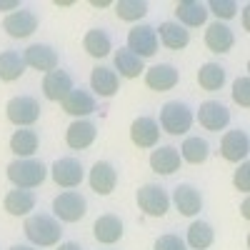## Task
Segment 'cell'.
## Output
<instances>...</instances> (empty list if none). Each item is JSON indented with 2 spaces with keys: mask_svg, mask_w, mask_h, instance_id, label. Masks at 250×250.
Returning a JSON list of instances; mask_svg holds the SVG:
<instances>
[{
  "mask_svg": "<svg viewBox=\"0 0 250 250\" xmlns=\"http://www.w3.org/2000/svg\"><path fill=\"white\" fill-rule=\"evenodd\" d=\"M5 175L15 188H20V190H33V188L45 183L48 168L35 158H18L5 168Z\"/></svg>",
  "mask_w": 250,
  "mask_h": 250,
  "instance_id": "6da1fadb",
  "label": "cell"
},
{
  "mask_svg": "<svg viewBox=\"0 0 250 250\" xmlns=\"http://www.w3.org/2000/svg\"><path fill=\"white\" fill-rule=\"evenodd\" d=\"M23 233L38 248H53V245L60 243L62 228H60V223L53 215H43V213H40V215H28L25 218Z\"/></svg>",
  "mask_w": 250,
  "mask_h": 250,
  "instance_id": "7a4b0ae2",
  "label": "cell"
},
{
  "mask_svg": "<svg viewBox=\"0 0 250 250\" xmlns=\"http://www.w3.org/2000/svg\"><path fill=\"white\" fill-rule=\"evenodd\" d=\"M193 110L180 100H170L165 103L163 110H160V128L168 133V135H183L193 128Z\"/></svg>",
  "mask_w": 250,
  "mask_h": 250,
  "instance_id": "3957f363",
  "label": "cell"
},
{
  "mask_svg": "<svg viewBox=\"0 0 250 250\" xmlns=\"http://www.w3.org/2000/svg\"><path fill=\"white\" fill-rule=\"evenodd\" d=\"M135 203H138L140 210L145 215H150V218H163L170 210V195L165 193V188H160L155 183H148V185L138 188Z\"/></svg>",
  "mask_w": 250,
  "mask_h": 250,
  "instance_id": "277c9868",
  "label": "cell"
},
{
  "mask_svg": "<svg viewBox=\"0 0 250 250\" xmlns=\"http://www.w3.org/2000/svg\"><path fill=\"white\" fill-rule=\"evenodd\" d=\"M5 118L18 128H30L40 118V103L33 95H15L5 105Z\"/></svg>",
  "mask_w": 250,
  "mask_h": 250,
  "instance_id": "5b68a950",
  "label": "cell"
},
{
  "mask_svg": "<svg viewBox=\"0 0 250 250\" xmlns=\"http://www.w3.org/2000/svg\"><path fill=\"white\" fill-rule=\"evenodd\" d=\"M53 213H55V218L60 223H78V220L85 218L88 203H85V198H83L80 193L65 190V193H60L53 200Z\"/></svg>",
  "mask_w": 250,
  "mask_h": 250,
  "instance_id": "8992f818",
  "label": "cell"
},
{
  "mask_svg": "<svg viewBox=\"0 0 250 250\" xmlns=\"http://www.w3.org/2000/svg\"><path fill=\"white\" fill-rule=\"evenodd\" d=\"M48 173H50V178L55 180V185L65 188V190H73V188H78V185L83 183V178H85V170H83L80 160H75V158H58Z\"/></svg>",
  "mask_w": 250,
  "mask_h": 250,
  "instance_id": "52a82bcc",
  "label": "cell"
},
{
  "mask_svg": "<svg viewBox=\"0 0 250 250\" xmlns=\"http://www.w3.org/2000/svg\"><path fill=\"white\" fill-rule=\"evenodd\" d=\"M158 35H155V28L153 25H135L130 33H128V50L135 53L140 60L145 58H153L158 53Z\"/></svg>",
  "mask_w": 250,
  "mask_h": 250,
  "instance_id": "ba28073f",
  "label": "cell"
},
{
  "mask_svg": "<svg viewBox=\"0 0 250 250\" xmlns=\"http://www.w3.org/2000/svg\"><path fill=\"white\" fill-rule=\"evenodd\" d=\"M158 138H160V125H158L155 118L140 115V118H135L130 123V140H133L135 148H143V150L155 148Z\"/></svg>",
  "mask_w": 250,
  "mask_h": 250,
  "instance_id": "9c48e42d",
  "label": "cell"
},
{
  "mask_svg": "<svg viewBox=\"0 0 250 250\" xmlns=\"http://www.w3.org/2000/svg\"><path fill=\"white\" fill-rule=\"evenodd\" d=\"M198 123L203 125L205 130H210V133L225 130L228 123H230V110H228L223 103H218V100H205V103H200V108H198Z\"/></svg>",
  "mask_w": 250,
  "mask_h": 250,
  "instance_id": "30bf717a",
  "label": "cell"
},
{
  "mask_svg": "<svg viewBox=\"0 0 250 250\" xmlns=\"http://www.w3.org/2000/svg\"><path fill=\"white\" fill-rule=\"evenodd\" d=\"M220 155L228 163H243L250 155V138L245 130H228L220 140Z\"/></svg>",
  "mask_w": 250,
  "mask_h": 250,
  "instance_id": "8fae6325",
  "label": "cell"
},
{
  "mask_svg": "<svg viewBox=\"0 0 250 250\" xmlns=\"http://www.w3.org/2000/svg\"><path fill=\"white\" fill-rule=\"evenodd\" d=\"M38 23H40V20H38L35 13H30V10H15V13L3 18V30L10 38H15V40H25V38H30L38 30Z\"/></svg>",
  "mask_w": 250,
  "mask_h": 250,
  "instance_id": "7c38bea8",
  "label": "cell"
},
{
  "mask_svg": "<svg viewBox=\"0 0 250 250\" xmlns=\"http://www.w3.org/2000/svg\"><path fill=\"white\" fill-rule=\"evenodd\" d=\"M98 138V128H95V123L88 120V118H78L68 125V130H65V143H68V148L73 150H85L90 148V145L95 143Z\"/></svg>",
  "mask_w": 250,
  "mask_h": 250,
  "instance_id": "4fadbf2b",
  "label": "cell"
},
{
  "mask_svg": "<svg viewBox=\"0 0 250 250\" xmlns=\"http://www.w3.org/2000/svg\"><path fill=\"white\" fill-rule=\"evenodd\" d=\"M170 203L178 208V213L185 215V218H195L203 210V195H200L198 188H193L190 183H180L173 190Z\"/></svg>",
  "mask_w": 250,
  "mask_h": 250,
  "instance_id": "5bb4252c",
  "label": "cell"
},
{
  "mask_svg": "<svg viewBox=\"0 0 250 250\" xmlns=\"http://www.w3.org/2000/svg\"><path fill=\"white\" fill-rule=\"evenodd\" d=\"M88 183H90V190L98 193V195H110L118 185V170L108 160H98L93 168H90V175H88Z\"/></svg>",
  "mask_w": 250,
  "mask_h": 250,
  "instance_id": "9a60e30c",
  "label": "cell"
},
{
  "mask_svg": "<svg viewBox=\"0 0 250 250\" xmlns=\"http://www.w3.org/2000/svg\"><path fill=\"white\" fill-rule=\"evenodd\" d=\"M23 60H25V68H33L38 73H50L58 68V53L45 43H33L30 48H25Z\"/></svg>",
  "mask_w": 250,
  "mask_h": 250,
  "instance_id": "2e32d148",
  "label": "cell"
},
{
  "mask_svg": "<svg viewBox=\"0 0 250 250\" xmlns=\"http://www.w3.org/2000/svg\"><path fill=\"white\" fill-rule=\"evenodd\" d=\"M70 90H73V78H70V73L55 68V70H50V73L43 75V95H45L50 103H62V100L68 98Z\"/></svg>",
  "mask_w": 250,
  "mask_h": 250,
  "instance_id": "e0dca14e",
  "label": "cell"
},
{
  "mask_svg": "<svg viewBox=\"0 0 250 250\" xmlns=\"http://www.w3.org/2000/svg\"><path fill=\"white\" fill-rule=\"evenodd\" d=\"M180 80V73L170 65V62H158V65L145 70V85L150 90L165 93V90H173Z\"/></svg>",
  "mask_w": 250,
  "mask_h": 250,
  "instance_id": "ac0fdd59",
  "label": "cell"
},
{
  "mask_svg": "<svg viewBox=\"0 0 250 250\" xmlns=\"http://www.w3.org/2000/svg\"><path fill=\"white\" fill-rule=\"evenodd\" d=\"M155 35H158V43L165 45L168 50H183V48H188V43H190V30H185L180 23H175V20L160 23Z\"/></svg>",
  "mask_w": 250,
  "mask_h": 250,
  "instance_id": "d6986e66",
  "label": "cell"
},
{
  "mask_svg": "<svg viewBox=\"0 0 250 250\" xmlns=\"http://www.w3.org/2000/svg\"><path fill=\"white\" fill-rule=\"evenodd\" d=\"M235 45V35L225 23H210L205 28V48L210 53H230Z\"/></svg>",
  "mask_w": 250,
  "mask_h": 250,
  "instance_id": "ffe728a7",
  "label": "cell"
},
{
  "mask_svg": "<svg viewBox=\"0 0 250 250\" xmlns=\"http://www.w3.org/2000/svg\"><path fill=\"white\" fill-rule=\"evenodd\" d=\"M175 23H180L185 30L188 28H200L208 20V8L205 3H195V0H180L175 5Z\"/></svg>",
  "mask_w": 250,
  "mask_h": 250,
  "instance_id": "44dd1931",
  "label": "cell"
},
{
  "mask_svg": "<svg viewBox=\"0 0 250 250\" xmlns=\"http://www.w3.org/2000/svg\"><path fill=\"white\" fill-rule=\"evenodd\" d=\"M60 105H62V110H65L68 115H73L78 120V118H88L90 113H95V98L88 90H83V88H73Z\"/></svg>",
  "mask_w": 250,
  "mask_h": 250,
  "instance_id": "7402d4cb",
  "label": "cell"
},
{
  "mask_svg": "<svg viewBox=\"0 0 250 250\" xmlns=\"http://www.w3.org/2000/svg\"><path fill=\"white\" fill-rule=\"evenodd\" d=\"M120 88V78L115 75L113 68H105V65H98L93 68L90 73V90L100 98H113Z\"/></svg>",
  "mask_w": 250,
  "mask_h": 250,
  "instance_id": "603a6c76",
  "label": "cell"
},
{
  "mask_svg": "<svg viewBox=\"0 0 250 250\" xmlns=\"http://www.w3.org/2000/svg\"><path fill=\"white\" fill-rule=\"evenodd\" d=\"M93 235L103 245H115L123 238V223H120V218L113 215V213L100 215L95 220V225H93Z\"/></svg>",
  "mask_w": 250,
  "mask_h": 250,
  "instance_id": "cb8c5ba5",
  "label": "cell"
},
{
  "mask_svg": "<svg viewBox=\"0 0 250 250\" xmlns=\"http://www.w3.org/2000/svg\"><path fill=\"white\" fill-rule=\"evenodd\" d=\"M180 153L170 145H163L150 153V170H155L158 175H173L175 170H180Z\"/></svg>",
  "mask_w": 250,
  "mask_h": 250,
  "instance_id": "d4e9b609",
  "label": "cell"
},
{
  "mask_svg": "<svg viewBox=\"0 0 250 250\" xmlns=\"http://www.w3.org/2000/svg\"><path fill=\"white\" fill-rule=\"evenodd\" d=\"M83 48H85V53L90 58L103 60V58H108L113 53V40L103 28H90L85 33V38H83Z\"/></svg>",
  "mask_w": 250,
  "mask_h": 250,
  "instance_id": "484cf974",
  "label": "cell"
},
{
  "mask_svg": "<svg viewBox=\"0 0 250 250\" xmlns=\"http://www.w3.org/2000/svg\"><path fill=\"white\" fill-rule=\"evenodd\" d=\"M3 208H5V213L13 215V218H28L30 210L35 208V195L30 190H20V188H15V190H10L5 195Z\"/></svg>",
  "mask_w": 250,
  "mask_h": 250,
  "instance_id": "4316f807",
  "label": "cell"
},
{
  "mask_svg": "<svg viewBox=\"0 0 250 250\" xmlns=\"http://www.w3.org/2000/svg\"><path fill=\"white\" fill-rule=\"evenodd\" d=\"M113 62H115V75H118V78L133 80V78H140V73L145 70V68H143V60H140L135 53H130L128 48L115 50Z\"/></svg>",
  "mask_w": 250,
  "mask_h": 250,
  "instance_id": "83f0119b",
  "label": "cell"
},
{
  "mask_svg": "<svg viewBox=\"0 0 250 250\" xmlns=\"http://www.w3.org/2000/svg\"><path fill=\"white\" fill-rule=\"evenodd\" d=\"M215 240V230L210 223L205 220H193L190 228H188V238H185V245L193 248V250H208Z\"/></svg>",
  "mask_w": 250,
  "mask_h": 250,
  "instance_id": "f1b7e54d",
  "label": "cell"
},
{
  "mask_svg": "<svg viewBox=\"0 0 250 250\" xmlns=\"http://www.w3.org/2000/svg\"><path fill=\"white\" fill-rule=\"evenodd\" d=\"M38 145H40V138L35 130L30 128H20L13 133L10 138V150L18 155V158H33L38 153Z\"/></svg>",
  "mask_w": 250,
  "mask_h": 250,
  "instance_id": "f546056e",
  "label": "cell"
},
{
  "mask_svg": "<svg viewBox=\"0 0 250 250\" xmlns=\"http://www.w3.org/2000/svg\"><path fill=\"white\" fill-rule=\"evenodd\" d=\"M208 155H210V145H208V140L193 135V138H185L183 145H180V160L190 163V165H200L208 160Z\"/></svg>",
  "mask_w": 250,
  "mask_h": 250,
  "instance_id": "4dcf8cb0",
  "label": "cell"
},
{
  "mask_svg": "<svg viewBox=\"0 0 250 250\" xmlns=\"http://www.w3.org/2000/svg\"><path fill=\"white\" fill-rule=\"evenodd\" d=\"M23 73H25V60H23V55L15 53V50L0 53V80H3V83H13V80H18Z\"/></svg>",
  "mask_w": 250,
  "mask_h": 250,
  "instance_id": "1f68e13d",
  "label": "cell"
},
{
  "mask_svg": "<svg viewBox=\"0 0 250 250\" xmlns=\"http://www.w3.org/2000/svg\"><path fill=\"white\" fill-rule=\"evenodd\" d=\"M198 83L208 93L220 90L225 85V68L218 65V62H205V65H200V70H198Z\"/></svg>",
  "mask_w": 250,
  "mask_h": 250,
  "instance_id": "d6a6232c",
  "label": "cell"
},
{
  "mask_svg": "<svg viewBox=\"0 0 250 250\" xmlns=\"http://www.w3.org/2000/svg\"><path fill=\"white\" fill-rule=\"evenodd\" d=\"M115 13H118L120 20H125V23H135V20L145 18V13H148V3H143V0H118Z\"/></svg>",
  "mask_w": 250,
  "mask_h": 250,
  "instance_id": "836d02e7",
  "label": "cell"
},
{
  "mask_svg": "<svg viewBox=\"0 0 250 250\" xmlns=\"http://www.w3.org/2000/svg\"><path fill=\"white\" fill-rule=\"evenodd\" d=\"M205 8H208V13H213L218 18V23L235 18V13H238V3H233V0H210V3H205Z\"/></svg>",
  "mask_w": 250,
  "mask_h": 250,
  "instance_id": "e575fe53",
  "label": "cell"
},
{
  "mask_svg": "<svg viewBox=\"0 0 250 250\" xmlns=\"http://www.w3.org/2000/svg\"><path fill=\"white\" fill-rule=\"evenodd\" d=\"M233 100L240 108H250V78L248 75H238L233 83Z\"/></svg>",
  "mask_w": 250,
  "mask_h": 250,
  "instance_id": "d590c367",
  "label": "cell"
},
{
  "mask_svg": "<svg viewBox=\"0 0 250 250\" xmlns=\"http://www.w3.org/2000/svg\"><path fill=\"white\" fill-rule=\"evenodd\" d=\"M233 185H235V190L243 193V195L250 190V165H248V160H243L238 165V170L233 175Z\"/></svg>",
  "mask_w": 250,
  "mask_h": 250,
  "instance_id": "8d00e7d4",
  "label": "cell"
},
{
  "mask_svg": "<svg viewBox=\"0 0 250 250\" xmlns=\"http://www.w3.org/2000/svg\"><path fill=\"white\" fill-rule=\"evenodd\" d=\"M153 250H188V245H185V240H180L178 235L165 233V235H160V238L155 240Z\"/></svg>",
  "mask_w": 250,
  "mask_h": 250,
  "instance_id": "74e56055",
  "label": "cell"
},
{
  "mask_svg": "<svg viewBox=\"0 0 250 250\" xmlns=\"http://www.w3.org/2000/svg\"><path fill=\"white\" fill-rule=\"evenodd\" d=\"M20 3L18 0H0V10H18Z\"/></svg>",
  "mask_w": 250,
  "mask_h": 250,
  "instance_id": "f35d334b",
  "label": "cell"
},
{
  "mask_svg": "<svg viewBox=\"0 0 250 250\" xmlns=\"http://www.w3.org/2000/svg\"><path fill=\"white\" fill-rule=\"evenodd\" d=\"M240 215H243V220H248V218H250V200H248V198L240 203Z\"/></svg>",
  "mask_w": 250,
  "mask_h": 250,
  "instance_id": "ab89813d",
  "label": "cell"
},
{
  "mask_svg": "<svg viewBox=\"0 0 250 250\" xmlns=\"http://www.w3.org/2000/svg\"><path fill=\"white\" fill-rule=\"evenodd\" d=\"M58 250H83V248H80L78 243H60Z\"/></svg>",
  "mask_w": 250,
  "mask_h": 250,
  "instance_id": "60d3db41",
  "label": "cell"
},
{
  "mask_svg": "<svg viewBox=\"0 0 250 250\" xmlns=\"http://www.w3.org/2000/svg\"><path fill=\"white\" fill-rule=\"evenodd\" d=\"M90 5L93 8H108L110 3H108V0H90Z\"/></svg>",
  "mask_w": 250,
  "mask_h": 250,
  "instance_id": "b9f144b4",
  "label": "cell"
},
{
  "mask_svg": "<svg viewBox=\"0 0 250 250\" xmlns=\"http://www.w3.org/2000/svg\"><path fill=\"white\" fill-rule=\"evenodd\" d=\"M243 28H245V30L250 28V15H248V10H243Z\"/></svg>",
  "mask_w": 250,
  "mask_h": 250,
  "instance_id": "7bdbcfd3",
  "label": "cell"
},
{
  "mask_svg": "<svg viewBox=\"0 0 250 250\" xmlns=\"http://www.w3.org/2000/svg\"><path fill=\"white\" fill-rule=\"evenodd\" d=\"M10 250H35V248H30V245H13Z\"/></svg>",
  "mask_w": 250,
  "mask_h": 250,
  "instance_id": "ee69618b",
  "label": "cell"
}]
</instances>
